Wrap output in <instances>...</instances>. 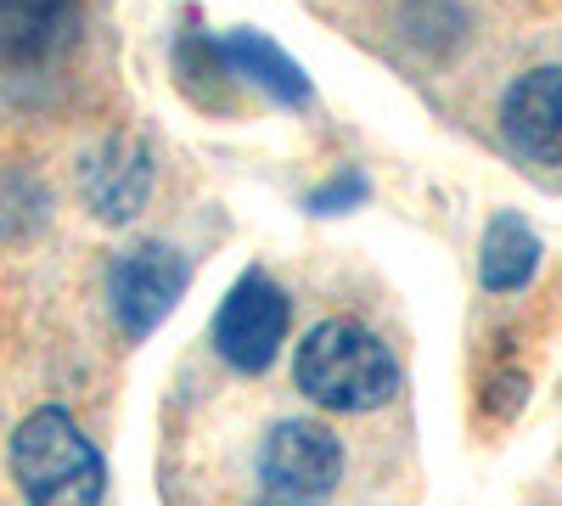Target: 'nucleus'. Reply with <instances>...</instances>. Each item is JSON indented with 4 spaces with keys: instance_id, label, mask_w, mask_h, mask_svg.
I'll use <instances>...</instances> for the list:
<instances>
[{
    "instance_id": "7",
    "label": "nucleus",
    "mask_w": 562,
    "mask_h": 506,
    "mask_svg": "<svg viewBox=\"0 0 562 506\" xmlns=\"http://www.w3.org/2000/svg\"><path fill=\"white\" fill-rule=\"evenodd\" d=\"M79 0H0V63L45 68L79 40Z\"/></svg>"
},
{
    "instance_id": "3",
    "label": "nucleus",
    "mask_w": 562,
    "mask_h": 506,
    "mask_svg": "<svg viewBox=\"0 0 562 506\" xmlns=\"http://www.w3.org/2000/svg\"><path fill=\"white\" fill-rule=\"evenodd\" d=\"M344 450L321 423H276L259 445V495L265 506H321L338 490Z\"/></svg>"
},
{
    "instance_id": "10",
    "label": "nucleus",
    "mask_w": 562,
    "mask_h": 506,
    "mask_svg": "<svg viewBox=\"0 0 562 506\" xmlns=\"http://www.w3.org/2000/svg\"><path fill=\"white\" fill-rule=\"evenodd\" d=\"M540 270V243L518 214H495L484 232V254H479V276L490 293H518L529 288V276Z\"/></svg>"
},
{
    "instance_id": "9",
    "label": "nucleus",
    "mask_w": 562,
    "mask_h": 506,
    "mask_svg": "<svg viewBox=\"0 0 562 506\" xmlns=\"http://www.w3.org/2000/svg\"><path fill=\"white\" fill-rule=\"evenodd\" d=\"M214 52L225 57V68L231 74H243L248 85H259V90H270L276 102H288V108H299L304 97H310V79H304V68L281 52L276 40H265V34H231V40H220Z\"/></svg>"
},
{
    "instance_id": "2",
    "label": "nucleus",
    "mask_w": 562,
    "mask_h": 506,
    "mask_svg": "<svg viewBox=\"0 0 562 506\" xmlns=\"http://www.w3.org/2000/svg\"><path fill=\"white\" fill-rule=\"evenodd\" d=\"M12 479L29 506H102V450L79 434L68 411L45 405L12 434Z\"/></svg>"
},
{
    "instance_id": "1",
    "label": "nucleus",
    "mask_w": 562,
    "mask_h": 506,
    "mask_svg": "<svg viewBox=\"0 0 562 506\" xmlns=\"http://www.w3.org/2000/svg\"><path fill=\"white\" fill-rule=\"evenodd\" d=\"M293 378L321 411H378L400 389V366L389 344L360 321H321L299 344Z\"/></svg>"
},
{
    "instance_id": "5",
    "label": "nucleus",
    "mask_w": 562,
    "mask_h": 506,
    "mask_svg": "<svg viewBox=\"0 0 562 506\" xmlns=\"http://www.w3.org/2000/svg\"><path fill=\"white\" fill-rule=\"evenodd\" d=\"M281 338H288V299H281V288L265 270H248L214 315V349L237 372H265L281 349Z\"/></svg>"
},
{
    "instance_id": "8",
    "label": "nucleus",
    "mask_w": 562,
    "mask_h": 506,
    "mask_svg": "<svg viewBox=\"0 0 562 506\" xmlns=\"http://www.w3.org/2000/svg\"><path fill=\"white\" fill-rule=\"evenodd\" d=\"M79 192H85L90 209H97V220H108V225L135 220L140 203H147V192H153V153L140 147V142L113 135L108 147H97V153L85 158Z\"/></svg>"
},
{
    "instance_id": "4",
    "label": "nucleus",
    "mask_w": 562,
    "mask_h": 506,
    "mask_svg": "<svg viewBox=\"0 0 562 506\" xmlns=\"http://www.w3.org/2000/svg\"><path fill=\"white\" fill-rule=\"evenodd\" d=\"M186 282H192V265H186L169 243H135L130 254H119L113 270H108V299H113L119 327L130 338H147L180 304Z\"/></svg>"
},
{
    "instance_id": "11",
    "label": "nucleus",
    "mask_w": 562,
    "mask_h": 506,
    "mask_svg": "<svg viewBox=\"0 0 562 506\" xmlns=\"http://www.w3.org/2000/svg\"><path fill=\"white\" fill-rule=\"evenodd\" d=\"M360 192H366L360 180H338L333 192H315V209H321V214H333V203H344V198H360Z\"/></svg>"
},
{
    "instance_id": "6",
    "label": "nucleus",
    "mask_w": 562,
    "mask_h": 506,
    "mask_svg": "<svg viewBox=\"0 0 562 506\" xmlns=\"http://www.w3.org/2000/svg\"><path fill=\"white\" fill-rule=\"evenodd\" d=\"M501 135L518 158L562 169V68H529L512 79L501 97Z\"/></svg>"
}]
</instances>
